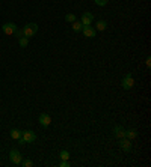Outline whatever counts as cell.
<instances>
[{
	"label": "cell",
	"instance_id": "obj_17",
	"mask_svg": "<svg viewBox=\"0 0 151 167\" xmlns=\"http://www.w3.org/2000/svg\"><path fill=\"white\" fill-rule=\"evenodd\" d=\"M65 21H67V23H74L76 15L74 14H67V15H65Z\"/></svg>",
	"mask_w": 151,
	"mask_h": 167
},
{
	"label": "cell",
	"instance_id": "obj_18",
	"mask_svg": "<svg viewBox=\"0 0 151 167\" xmlns=\"http://www.w3.org/2000/svg\"><path fill=\"white\" fill-rule=\"evenodd\" d=\"M21 166L23 167H32L33 166V161H30V160H23V161H21Z\"/></svg>",
	"mask_w": 151,
	"mask_h": 167
},
{
	"label": "cell",
	"instance_id": "obj_9",
	"mask_svg": "<svg viewBox=\"0 0 151 167\" xmlns=\"http://www.w3.org/2000/svg\"><path fill=\"white\" fill-rule=\"evenodd\" d=\"M82 32H83V36L88 38V39H91V38L95 36V29L91 27V26H85V27L82 29Z\"/></svg>",
	"mask_w": 151,
	"mask_h": 167
},
{
	"label": "cell",
	"instance_id": "obj_4",
	"mask_svg": "<svg viewBox=\"0 0 151 167\" xmlns=\"http://www.w3.org/2000/svg\"><path fill=\"white\" fill-rule=\"evenodd\" d=\"M21 139L24 140V143H33L37 140V134L30 129H26V131L21 132Z\"/></svg>",
	"mask_w": 151,
	"mask_h": 167
},
{
	"label": "cell",
	"instance_id": "obj_14",
	"mask_svg": "<svg viewBox=\"0 0 151 167\" xmlns=\"http://www.w3.org/2000/svg\"><path fill=\"white\" fill-rule=\"evenodd\" d=\"M71 27H73V30H74V32H77V33H79V32H82L83 24H82L80 21H77V20H76L74 23H71Z\"/></svg>",
	"mask_w": 151,
	"mask_h": 167
},
{
	"label": "cell",
	"instance_id": "obj_6",
	"mask_svg": "<svg viewBox=\"0 0 151 167\" xmlns=\"http://www.w3.org/2000/svg\"><path fill=\"white\" fill-rule=\"evenodd\" d=\"M38 122H39V125L41 126L47 128V126L51 124V116H50L48 113H41L39 118H38Z\"/></svg>",
	"mask_w": 151,
	"mask_h": 167
},
{
	"label": "cell",
	"instance_id": "obj_5",
	"mask_svg": "<svg viewBox=\"0 0 151 167\" xmlns=\"http://www.w3.org/2000/svg\"><path fill=\"white\" fill-rule=\"evenodd\" d=\"M121 86H122V89H125V90H130V89L135 86V80H133L132 74H127V75L122 78V82H121Z\"/></svg>",
	"mask_w": 151,
	"mask_h": 167
},
{
	"label": "cell",
	"instance_id": "obj_11",
	"mask_svg": "<svg viewBox=\"0 0 151 167\" xmlns=\"http://www.w3.org/2000/svg\"><path fill=\"white\" fill-rule=\"evenodd\" d=\"M125 137H127L128 140H133V139L138 137V131H136L135 128H132V129H125Z\"/></svg>",
	"mask_w": 151,
	"mask_h": 167
},
{
	"label": "cell",
	"instance_id": "obj_20",
	"mask_svg": "<svg viewBox=\"0 0 151 167\" xmlns=\"http://www.w3.org/2000/svg\"><path fill=\"white\" fill-rule=\"evenodd\" d=\"M94 2H95L98 6H106V5H107V0H94Z\"/></svg>",
	"mask_w": 151,
	"mask_h": 167
},
{
	"label": "cell",
	"instance_id": "obj_10",
	"mask_svg": "<svg viewBox=\"0 0 151 167\" xmlns=\"http://www.w3.org/2000/svg\"><path fill=\"white\" fill-rule=\"evenodd\" d=\"M113 135H115V139H122V137H125V129L122 128L121 125H116L113 126Z\"/></svg>",
	"mask_w": 151,
	"mask_h": 167
},
{
	"label": "cell",
	"instance_id": "obj_22",
	"mask_svg": "<svg viewBox=\"0 0 151 167\" xmlns=\"http://www.w3.org/2000/svg\"><path fill=\"white\" fill-rule=\"evenodd\" d=\"M0 56H2V54H0Z\"/></svg>",
	"mask_w": 151,
	"mask_h": 167
},
{
	"label": "cell",
	"instance_id": "obj_1",
	"mask_svg": "<svg viewBox=\"0 0 151 167\" xmlns=\"http://www.w3.org/2000/svg\"><path fill=\"white\" fill-rule=\"evenodd\" d=\"M38 32V24L37 23H27L23 29H21V33H23V36L24 38H32V36H35V33Z\"/></svg>",
	"mask_w": 151,
	"mask_h": 167
},
{
	"label": "cell",
	"instance_id": "obj_3",
	"mask_svg": "<svg viewBox=\"0 0 151 167\" xmlns=\"http://www.w3.org/2000/svg\"><path fill=\"white\" fill-rule=\"evenodd\" d=\"M9 160H11L12 164L20 166L21 161H23V157H21V154H20L17 149H12V151H9Z\"/></svg>",
	"mask_w": 151,
	"mask_h": 167
},
{
	"label": "cell",
	"instance_id": "obj_7",
	"mask_svg": "<svg viewBox=\"0 0 151 167\" xmlns=\"http://www.w3.org/2000/svg\"><path fill=\"white\" fill-rule=\"evenodd\" d=\"M82 24H83V27L85 26H91L92 23H94V15L91 14V12H83L82 14V21H80Z\"/></svg>",
	"mask_w": 151,
	"mask_h": 167
},
{
	"label": "cell",
	"instance_id": "obj_19",
	"mask_svg": "<svg viewBox=\"0 0 151 167\" xmlns=\"http://www.w3.org/2000/svg\"><path fill=\"white\" fill-rule=\"evenodd\" d=\"M59 167H70V161H68V160H62V161L59 163Z\"/></svg>",
	"mask_w": 151,
	"mask_h": 167
},
{
	"label": "cell",
	"instance_id": "obj_16",
	"mask_svg": "<svg viewBox=\"0 0 151 167\" xmlns=\"http://www.w3.org/2000/svg\"><path fill=\"white\" fill-rule=\"evenodd\" d=\"M59 158H61V160H68V161H70V152H68V151H65V149H64V151H61Z\"/></svg>",
	"mask_w": 151,
	"mask_h": 167
},
{
	"label": "cell",
	"instance_id": "obj_12",
	"mask_svg": "<svg viewBox=\"0 0 151 167\" xmlns=\"http://www.w3.org/2000/svg\"><path fill=\"white\" fill-rule=\"evenodd\" d=\"M21 132H23V131H20V129H15V128H14V129H11V131H9V135H11V139L18 140V139L21 137Z\"/></svg>",
	"mask_w": 151,
	"mask_h": 167
},
{
	"label": "cell",
	"instance_id": "obj_21",
	"mask_svg": "<svg viewBox=\"0 0 151 167\" xmlns=\"http://www.w3.org/2000/svg\"><path fill=\"white\" fill-rule=\"evenodd\" d=\"M145 63H147V66L150 68V66H151V57H147V60H145Z\"/></svg>",
	"mask_w": 151,
	"mask_h": 167
},
{
	"label": "cell",
	"instance_id": "obj_2",
	"mask_svg": "<svg viewBox=\"0 0 151 167\" xmlns=\"http://www.w3.org/2000/svg\"><path fill=\"white\" fill-rule=\"evenodd\" d=\"M2 30H3V33L5 35H8V36H11V35H15V32L18 30V27H17V24L15 23H5L3 24V27H2Z\"/></svg>",
	"mask_w": 151,
	"mask_h": 167
},
{
	"label": "cell",
	"instance_id": "obj_15",
	"mask_svg": "<svg viewBox=\"0 0 151 167\" xmlns=\"http://www.w3.org/2000/svg\"><path fill=\"white\" fill-rule=\"evenodd\" d=\"M18 45H20L21 48H26V47L29 45V38H24V36L18 38Z\"/></svg>",
	"mask_w": 151,
	"mask_h": 167
},
{
	"label": "cell",
	"instance_id": "obj_8",
	"mask_svg": "<svg viewBox=\"0 0 151 167\" xmlns=\"http://www.w3.org/2000/svg\"><path fill=\"white\" fill-rule=\"evenodd\" d=\"M119 146L124 152H130L132 151V140H128L127 137H122V139H119Z\"/></svg>",
	"mask_w": 151,
	"mask_h": 167
},
{
	"label": "cell",
	"instance_id": "obj_13",
	"mask_svg": "<svg viewBox=\"0 0 151 167\" xmlns=\"http://www.w3.org/2000/svg\"><path fill=\"white\" fill-rule=\"evenodd\" d=\"M106 27H107V23H106L104 20H98V21L95 23V29H97V30H106Z\"/></svg>",
	"mask_w": 151,
	"mask_h": 167
}]
</instances>
